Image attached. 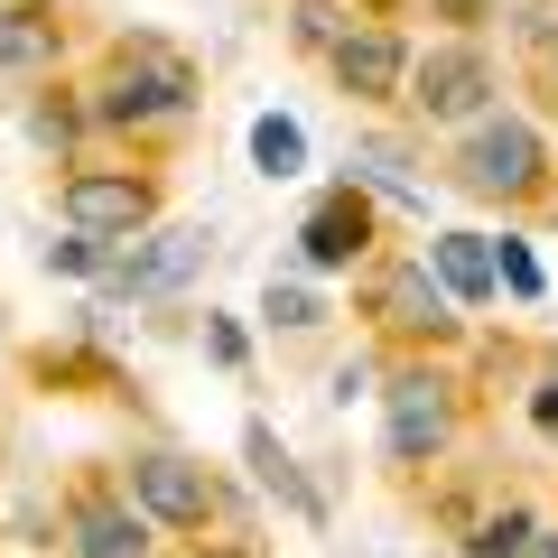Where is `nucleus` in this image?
<instances>
[{
  "instance_id": "nucleus-1",
  "label": "nucleus",
  "mask_w": 558,
  "mask_h": 558,
  "mask_svg": "<svg viewBox=\"0 0 558 558\" xmlns=\"http://www.w3.org/2000/svg\"><path fill=\"white\" fill-rule=\"evenodd\" d=\"M457 178L475 186V196H521V186L539 178V131L531 121H484V131L465 140Z\"/></svg>"
},
{
  "instance_id": "nucleus-2",
  "label": "nucleus",
  "mask_w": 558,
  "mask_h": 558,
  "mask_svg": "<svg viewBox=\"0 0 558 558\" xmlns=\"http://www.w3.org/2000/svg\"><path fill=\"white\" fill-rule=\"evenodd\" d=\"M168 112H186V65L168 47H131L102 94V121H168Z\"/></svg>"
},
{
  "instance_id": "nucleus-3",
  "label": "nucleus",
  "mask_w": 558,
  "mask_h": 558,
  "mask_svg": "<svg viewBox=\"0 0 558 558\" xmlns=\"http://www.w3.org/2000/svg\"><path fill=\"white\" fill-rule=\"evenodd\" d=\"M102 270H112V289H186V279L205 270V233H186V223H168V233H140L131 252H112Z\"/></svg>"
},
{
  "instance_id": "nucleus-4",
  "label": "nucleus",
  "mask_w": 558,
  "mask_h": 558,
  "mask_svg": "<svg viewBox=\"0 0 558 558\" xmlns=\"http://www.w3.org/2000/svg\"><path fill=\"white\" fill-rule=\"evenodd\" d=\"M65 223H75L84 242H131L140 223H149V186L140 178H75L65 186Z\"/></svg>"
},
{
  "instance_id": "nucleus-5",
  "label": "nucleus",
  "mask_w": 558,
  "mask_h": 558,
  "mask_svg": "<svg viewBox=\"0 0 558 558\" xmlns=\"http://www.w3.org/2000/svg\"><path fill=\"white\" fill-rule=\"evenodd\" d=\"M131 494L149 502L168 531H205V512H215V494H205V475L186 457H131Z\"/></svg>"
},
{
  "instance_id": "nucleus-6",
  "label": "nucleus",
  "mask_w": 558,
  "mask_h": 558,
  "mask_svg": "<svg viewBox=\"0 0 558 558\" xmlns=\"http://www.w3.org/2000/svg\"><path fill=\"white\" fill-rule=\"evenodd\" d=\"M484 94H494V65H484L475 47H438V57L418 65V112L428 121H465Z\"/></svg>"
},
{
  "instance_id": "nucleus-7",
  "label": "nucleus",
  "mask_w": 558,
  "mask_h": 558,
  "mask_svg": "<svg viewBox=\"0 0 558 558\" xmlns=\"http://www.w3.org/2000/svg\"><path fill=\"white\" fill-rule=\"evenodd\" d=\"M363 242H373V215H363V196H354V186H344V196H326L317 215L299 223V252L317 260V270H344V260H354Z\"/></svg>"
},
{
  "instance_id": "nucleus-8",
  "label": "nucleus",
  "mask_w": 558,
  "mask_h": 558,
  "mask_svg": "<svg viewBox=\"0 0 558 558\" xmlns=\"http://www.w3.org/2000/svg\"><path fill=\"white\" fill-rule=\"evenodd\" d=\"M438 438H447V391L428 373L391 381V447H400V457H428Z\"/></svg>"
},
{
  "instance_id": "nucleus-9",
  "label": "nucleus",
  "mask_w": 558,
  "mask_h": 558,
  "mask_svg": "<svg viewBox=\"0 0 558 558\" xmlns=\"http://www.w3.org/2000/svg\"><path fill=\"white\" fill-rule=\"evenodd\" d=\"M381 317L391 326H428V336H438L447 326V299H438V279H428V260H400V270H381Z\"/></svg>"
},
{
  "instance_id": "nucleus-10",
  "label": "nucleus",
  "mask_w": 558,
  "mask_h": 558,
  "mask_svg": "<svg viewBox=\"0 0 558 558\" xmlns=\"http://www.w3.org/2000/svg\"><path fill=\"white\" fill-rule=\"evenodd\" d=\"M242 457H252V475L270 484V494L289 502V512H299V521H317V512H326V502H317V484H307L299 465H289V447H279L270 428H260V418H252V428H242Z\"/></svg>"
},
{
  "instance_id": "nucleus-11",
  "label": "nucleus",
  "mask_w": 558,
  "mask_h": 558,
  "mask_svg": "<svg viewBox=\"0 0 558 558\" xmlns=\"http://www.w3.org/2000/svg\"><path fill=\"white\" fill-rule=\"evenodd\" d=\"M400 38H381V28H363V38H344L336 47V75H344V94H391L400 84Z\"/></svg>"
},
{
  "instance_id": "nucleus-12",
  "label": "nucleus",
  "mask_w": 558,
  "mask_h": 558,
  "mask_svg": "<svg viewBox=\"0 0 558 558\" xmlns=\"http://www.w3.org/2000/svg\"><path fill=\"white\" fill-rule=\"evenodd\" d=\"M75 558H149V531H140V512L84 502L75 512Z\"/></svg>"
},
{
  "instance_id": "nucleus-13",
  "label": "nucleus",
  "mask_w": 558,
  "mask_h": 558,
  "mask_svg": "<svg viewBox=\"0 0 558 558\" xmlns=\"http://www.w3.org/2000/svg\"><path fill=\"white\" fill-rule=\"evenodd\" d=\"M438 279L457 289L465 307L494 299V252H484V233H438Z\"/></svg>"
},
{
  "instance_id": "nucleus-14",
  "label": "nucleus",
  "mask_w": 558,
  "mask_h": 558,
  "mask_svg": "<svg viewBox=\"0 0 558 558\" xmlns=\"http://www.w3.org/2000/svg\"><path fill=\"white\" fill-rule=\"evenodd\" d=\"M252 168H260V178H299V168H307V131H299V121H279V112H260L252 121Z\"/></svg>"
},
{
  "instance_id": "nucleus-15",
  "label": "nucleus",
  "mask_w": 558,
  "mask_h": 558,
  "mask_svg": "<svg viewBox=\"0 0 558 558\" xmlns=\"http://www.w3.org/2000/svg\"><path fill=\"white\" fill-rule=\"evenodd\" d=\"M57 57V20L47 10H0V65H47Z\"/></svg>"
},
{
  "instance_id": "nucleus-16",
  "label": "nucleus",
  "mask_w": 558,
  "mask_h": 558,
  "mask_svg": "<svg viewBox=\"0 0 558 558\" xmlns=\"http://www.w3.org/2000/svg\"><path fill=\"white\" fill-rule=\"evenodd\" d=\"M531 549V512H502V521H484V539H475V558H521Z\"/></svg>"
},
{
  "instance_id": "nucleus-17",
  "label": "nucleus",
  "mask_w": 558,
  "mask_h": 558,
  "mask_svg": "<svg viewBox=\"0 0 558 558\" xmlns=\"http://www.w3.org/2000/svg\"><path fill=\"white\" fill-rule=\"evenodd\" d=\"M317 317H326V307L307 299V289H279V279H270V326H317Z\"/></svg>"
},
{
  "instance_id": "nucleus-18",
  "label": "nucleus",
  "mask_w": 558,
  "mask_h": 558,
  "mask_svg": "<svg viewBox=\"0 0 558 558\" xmlns=\"http://www.w3.org/2000/svg\"><path fill=\"white\" fill-rule=\"evenodd\" d=\"M494 279H512L521 299H539V260L521 252V242H502V252H494Z\"/></svg>"
},
{
  "instance_id": "nucleus-19",
  "label": "nucleus",
  "mask_w": 558,
  "mask_h": 558,
  "mask_svg": "<svg viewBox=\"0 0 558 558\" xmlns=\"http://www.w3.org/2000/svg\"><path fill=\"white\" fill-rule=\"evenodd\" d=\"M539 428H558V381H549V391H539Z\"/></svg>"
},
{
  "instance_id": "nucleus-20",
  "label": "nucleus",
  "mask_w": 558,
  "mask_h": 558,
  "mask_svg": "<svg viewBox=\"0 0 558 558\" xmlns=\"http://www.w3.org/2000/svg\"><path fill=\"white\" fill-rule=\"evenodd\" d=\"M521 558H558V539H539V531H531V549H521Z\"/></svg>"
}]
</instances>
